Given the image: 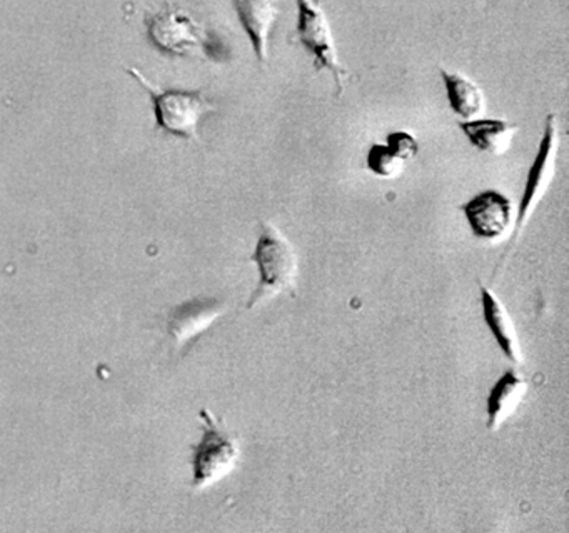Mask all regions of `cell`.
<instances>
[{
    "label": "cell",
    "mask_w": 569,
    "mask_h": 533,
    "mask_svg": "<svg viewBox=\"0 0 569 533\" xmlns=\"http://www.w3.org/2000/svg\"><path fill=\"white\" fill-rule=\"evenodd\" d=\"M528 395V382L519 375L518 370L509 369L496 380L486 400V426L489 432L501 429L521 406Z\"/></svg>",
    "instance_id": "11"
},
{
    "label": "cell",
    "mask_w": 569,
    "mask_h": 533,
    "mask_svg": "<svg viewBox=\"0 0 569 533\" xmlns=\"http://www.w3.org/2000/svg\"><path fill=\"white\" fill-rule=\"evenodd\" d=\"M479 293H481L482 320L491 332L492 339L509 362L521 366L525 363V355H522L521 340L511 313L496 293L482 282H479Z\"/></svg>",
    "instance_id": "9"
},
{
    "label": "cell",
    "mask_w": 569,
    "mask_h": 533,
    "mask_svg": "<svg viewBox=\"0 0 569 533\" xmlns=\"http://www.w3.org/2000/svg\"><path fill=\"white\" fill-rule=\"evenodd\" d=\"M405 160L396 155L386 143H372L366 155V167L379 179H396L405 172Z\"/></svg>",
    "instance_id": "14"
},
{
    "label": "cell",
    "mask_w": 569,
    "mask_h": 533,
    "mask_svg": "<svg viewBox=\"0 0 569 533\" xmlns=\"http://www.w3.org/2000/svg\"><path fill=\"white\" fill-rule=\"evenodd\" d=\"M449 107L462 120L476 119L485 110L486 97L479 83L458 70L439 69Z\"/></svg>",
    "instance_id": "13"
},
{
    "label": "cell",
    "mask_w": 569,
    "mask_h": 533,
    "mask_svg": "<svg viewBox=\"0 0 569 533\" xmlns=\"http://www.w3.org/2000/svg\"><path fill=\"white\" fill-rule=\"evenodd\" d=\"M386 145L401 157L405 162L416 159L419 153V142L416 139L415 133L408 132V130H395L389 132L386 137Z\"/></svg>",
    "instance_id": "15"
},
{
    "label": "cell",
    "mask_w": 569,
    "mask_h": 533,
    "mask_svg": "<svg viewBox=\"0 0 569 533\" xmlns=\"http://www.w3.org/2000/svg\"><path fill=\"white\" fill-rule=\"evenodd\" d=\"M232 6L259 62L268 63L269 37L281 13V0H232Z\"/></svg>",
    "instance_id": "10"
},
{
    "label": "cell",
    "mask_w": 569,
    "mask_h": 533,
    "mask_svg": "<svg viewBox=\"0 0 569 533\" xmlns=\"http://www.w3.org/2000/svg\"><path fill=\"white\" fill-rule=\"evenodd\" d=\"M559 125L556 113H548L542 130L541 140H539L538 152L535 160L529 167L528 175H526L525 187H522L521 200H519L518 213H516L515 225H512V235L506 247L505 255L499 260L498 269L495 276L505 269L509 255L516 249V243L521 239L529 219H531L535 210L538 209L541 200L548 193L552 180L556 175V163H558L559 153Z\"/></svg>",
    "instance_id": "3"
},
{
    "label": "cell",
    "mask_w": 569,
    "mask_h": 533,
    "mask_svg": "<svg viewBox=\"0 0 569 533\" xmlns=\"http://www.w3.org/2000/svg\"><path fill=\"white\" fill-rule=\"evenodd\" d=\"M224 312L226 303L216 296H196L179 303L168 316V332L176 349L204 333Z\"/></svg>",
    "instance_id": "8"
},
{
    "label": "cell",
    "mask_w": 569,
    "mask_h": 533,
    "mask_svg": "<svg viewBox=\"0 0 569 533\" xmlns=\"http://www.w3.org/2000/svg\"><path fill=\"white\" fill-rule=\"evenodd\" d=\"M461 212L472 235L486 242L502 239L515 225V203L506 193L496 189L482 190L462 203Z\"/></svg>",
    "instance_id": "7"
},
{
    "label": "cell",
    "mask_w": 569,
    "mask_h": 533,
    "mask_svg": "<svg viewBox=\"0 0 569 533\" xmlns=\"http://www.w3.org/2000/svg\"><path fill=\"white\" fill-rule=\"evenodd\" d=\"M152 46L169 56L189 57L204 53L214 57L216 39L191 13L178 6L162 7L146 16Z\"/></svg>",
    "instance_id": "5"
},
{
    "label": "cell",
    "mask_w": 569,
    "mask_h": 533,
    "mask_svg": "<svg viewBox=\"0 0 569 533\" xmlns=\"http://www.w3.org/2000/svg\"><path fill=\"white\" fill-rule=\"evenodd\" d=\"M202 436L192 446V490L201 492L231 475L241 456L238 440L216 420L211 410L201 409Z\"/></svg>",
    "instance_id": "4"
},
{
    "label": "cell",
    "mask_w": 569,
    "mask_h": 533,
    "mask_svg": "<svg viewBox=\"0 0 569 533\" xmlns=\"http://www.w3.org/2000/svg\"><path fill=\"white\" fill-rule=\"evenodd\" d=\"M298 6V32L299 42L311 53L315 60V69L318 72L328 70L336 82V95L345 92V77L348 70L339 62L338 47L332 36L331 23L322 9L319 0H296Z\"/></svg>",
    "instance_id": "6"
},
{
    "label": "cell",
    "mask_w": 569,
    "mask_h": 533,
    "mask_svg": "<svg viewBox=\"0 0 569 533\" xmlns=\"http://www.w3.org/2000/svg\"><path fill=\"white\" fill-rule=\"evenodd\" d=\"M251 260L258 266L259 279L258 286L249 299L248 309H254L259 303L284 292L295 295L299 270L298 253L274 223L268 220L261 222Z\"/></svg>",
    "instance_id": "1"
},
{
    "label": "cell",
    "mask_w": 569,
    "mask_h": 533,
    "mask_svg": "<svg viewBox=\"0 0 569 533\" xmlns=\"http://www.w3.org/2000/svg\"><path fill=\"white\" fill-rule=\"evenodd\" d=\"M459 129L476 150L499 157L511 149L519 127L502 119H469L461 120Z\"/></svg>",
    "instance_id": "12"
},
{
    "label": "cell",
    "mask_w": 569,
    "mask_h": 533,
    "mask_svg": "<svg viewBox=\"0 0 569 533\" xmlns=\"http://www.w3.org/2000/svg\"><path fill=\"white\" fill-rule=\"evenodd\" d=\"M128 72L151 95L159 129L199 142V125L209 113L216 112L214 103L202 90L162 89L136 67H128Z\"/></svg>",
    "instance_id": "2"
}]
</instances>
